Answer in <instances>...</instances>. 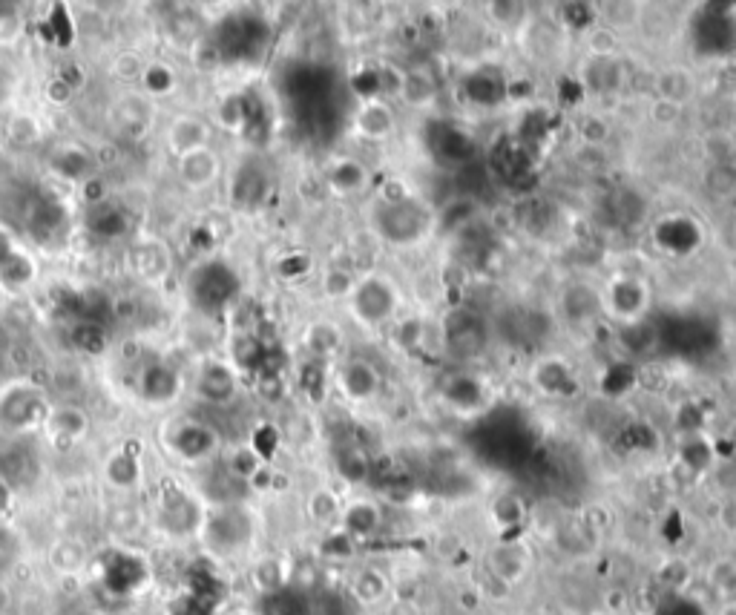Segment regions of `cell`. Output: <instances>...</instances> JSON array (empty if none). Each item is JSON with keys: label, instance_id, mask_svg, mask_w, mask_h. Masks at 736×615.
Segmentation results:
<instances>
[{"label": "cell", "instance_id": "1", "mask_svg": "<svg viewBox=\"0 0 736 615\" xmlns=\"http://www.w3.org/2000/svg\"><path fill=\"white\" fill-rule=\"evenodd\" d=\"M205 547L216 555H236L251 544L253 521L242 506H219L202 524Z\"/></svg>", "mask_w": 736, "mask_h": 615}, {"label": "cell", "instance_id": "2", "mask_svg": "<svg viewBox=\"0 0 736 615\" xmlns=\"http://www.w3.org/2000/svg\"><path fill=\"white\" fill-rule=\"evenodd\" d=\"M187 291L196 308H202L207 314H216L228 305L230 299L239 291V279L222 262H205L199 265L190 279H187Z\"/></svg>", "mask_w": 736, "mask_h": 615}, {"label": "cell", "instance_id": "3", "mask_svg": "<svg viewBox=\"0 0 736 615\" xmlns=\"http://www.w3.org/2000/svg\"><path fill=\"white\" fill-rule=\"evenodd\" d=\"M400 308V294L386 276H366L351 294V311L363 325H383Z\"/></svg>", "mask_w": 736, "mask_h": 615}, {"label": "cell", "instance_id": "4", "mask_svg": "<svg viewBox=\"0 0 736 615\" xmlns=\"http://www.w3.org/2000/svg\"><path fill=\"white\" fill-rule=\"evenodd\" d=\"M159 524L167 535L184 538V535H193L196 529H202L205 515L190 495H184L179 489H164L159 503Z\"/></svg>", "mask_w": 736, "mask_h": 615}, {"label": "cell", "instance_id": "5", "mask_svg": "<svg viewBox=\"0 0 736 615\" xmlns=\"http://www.w3.org/2000/svg\"><path fill=\"white\" fill-rule=\"evenodd\" d=\"M598 302L607 311V317H616L621 322H636L647 308V288H644V282L633 279V276H619L607 285V291L601 294Z\"/></svg>", "mask_w": 736, "mask_h": 615}, {"label": "cell", "instance_id": "6", "mask_svg": "<svg viewBox=\"0 0 736 615\" xmlns=\"http://www.w3.org/2000/svg\"><path fill=\"white\" fill-rule=\"evenodd\" d=\"M144 581H147V567L133 552H110V558L104 561V584L110 593H136L144 587Z\"/></svg>", "mask_w": 736, "mask_h": 615}, {"label": "cell", "instance_id": "7", "mask_svg": "<svg viewBox=\"0 0 736 615\" xmlns=\"http://www.w3.org/2000/svg\"><path fill=\"white\" fill-rule=\"evenodd\" d=\"M44 417H46L44 400H41V394L32 391V388H18V391H12V394L3 400V406H0V420H3L6 426H12V429H29V426H35V423H41Z\"/></svg>", "mask_w": 736, "mask_h": 615}, {"label": "cell", "instance_id": "8", "mask_svg": "<svg viewBox=\"0 0 736 615\" xmlns=\"http://www.w3.org/2000/svg\"><path fill=\"white\" fill-rule=\"evenodd\" d=\"M380 371L368 360H348L340 368V388L354 403H371L380 394Z\"/></svg>", "mask_w": 736, "mask_h": 615}, {"label": "cell", "instance_id": "9", "mask_svg": "<svg viewBox=\"0 0 736 615\" xmlns=\"http://www.w3.org/2000/svg\"><path fill=\"white\" fill-rule=\"evenodd\" d=\"M483 334L481 322L472 317V314H463L455 311L452 317L446 319V348L458 357H475L483 348Z\"/></svg>", "mask_w": 736, "mask_h": 615}, {"label": "cell", "instance_id": "10", "mask_svg": "<svg viewBox=\"0 0 736 615\" xmlns=\"http://www.w3.org/2000/svg\"><path fill=\"white\" fill-rule=\"evenodd\" d=\"M394 110L383 98H368L360 101L357 113H354V130L368 141H383L394 133Z\"/></svg>", "mask_w": 736, "mask_h": 615}, {"label": "cell", "instance_id": "11", "mask_svg": "<svg viewBox=\"0 0 736 615\" xmlns=\"http://www.w3.org/2000/svg\"><path fill=\"white\" fill-rule=\"evenodd\" d=\"M328 184L337 196H354V193H363L371 184V173L363 161L340 159L328 170Z\"/></svg>", "mask_w": 736, "mask_h": 615}, {"label": "cell", "instance_id": "12", "mask_svg": "<svg viewBox=\"0 0 736 615\" xmlns=\"http://www.w3.org/2000/svg\"><path fill=\"white\" fill-rule=\"evenodd\" d=\"M343 532L354 541V538H371L380 524H383V512L380 506L371 501H357L351 503L348 509H343Z\"/></svg>", "mask_w": 736, "mask_h": 615}, {"label": "cell", "instance_id": "13", "mask_svg": "<svg viewBox=\"0 0 736 615\" xmlns=\"http://www.w3.org/2000/svg\"><path fill=\"white\" fill-rule=\"evenodd\" d=\"M527 567V552L521 547H515V544H504V547H498L489 555V572L495 575V581H501L506 587L515 584V581H521Z\"/></svg>", "mask_w": 736, "mask_h": 615}, {"label": "cell", "instance_id": "14", "mask_svg": "<svg viewBox=\"0 0 736 615\" xmlns=\"http://www.w3.org/2000/svg\"><path fill=\"white\" fill-rule=\"evenodd\" d=\"M173 449L182 457H187V460H202V457H207L216 449V437L207 426L187 423V426H179L176 434H173Z\"/></svg>", "mask_w": 736, "mask_h": 615}, {"label": "cell", "instance_id": "15", "mask_svg": "<svg viewBox=\"0 0 736 615\" xmlns=\"http://www.w3.org/2000/svg\"><path fill=\"white\" fill-rule=\"evenodd\" d=\"M409 107L414 110H423L426 104H432L437 95V84L432 78V72L423 67L417 69H406L403 72V84H400V92H397Z\"/></svg>", "mask_w": 736, "mask_h": 615}, {"label": "cell", "instance_id": "16", "mask_svg": "<svg viewBox=\"0 0 736 615\" xmlns=\"http://www.w3.org/2000/svg\"><path fill=\"white\" fill-rule=\"evenodd\" d=\"M38 472V463L29 449L23 446H9L0 452V480L6 486H18V483H29Z\"/></svg>", "mask_w": 736, "mask_h": 615}, {"label": "cell", "instance_id": "17", "mask_svg": "<svg viewBox=\"0 0 736 615\" xmlns=\"http://www.w3.org/2000/svg\"><path fill=\"white\" fill-rule=\"evenodd\" d=\"M351 595H354L360 604H366V607L383 604L386 595H389V578H386V572L374 570V567L360 570L354 578H351Z\"/></svg>", "mask_w": 736, "mask_h": 615}, {"label": "cell", "instance_id": "18", "mask_svg": "<svg viewBox=\"0 0 736 615\" xmlns=\"http://www.w3.org/2000/svg\"><path fill=\"white\" fill-rule=\"evenodd\" d=\"M216 170H219V161H216V156L207 147L193 150V153H184L182 164H179L182 179L187 184H193V187H202V184L213 182Z\"/></svg>", "mask_w": 736, "mask_h": 615}, {"label": "cell", "instance_id": "19", "mask_svg": "<svg viewBox=\"0 0 736 615\" xmlns=\"http://www.w3.org/2000/svg\"><path fill=\"white\" fill-rule=\"evenodd\" d=\"M305 345H308V351H311L317 360H328V357H334V354L340 351V345H343V331H340L337 325H331V322H314V325L308 328V334H305Z\"/></svg>", "mask_w": 736, "mask_h": 615}, {"label": "cell", "instance_id": "20", "mask_svg": "<svg viewBox=\"0 0 736 615\" xmlns=\"http://www.w3.org/2000/svg\"><path fill=\"white\" fill-rule=\"evenodd\" d=\"M176 374L167 368V365H147L144 368V374H141V394L147 397V400H170L173 394H176Z\"/></svg>", "mask_w": 736, "mask_h": 615}, {"label": "cell", "instance_id": "21", "mask_svg": "<svg viewBox=\"0 0 736 615\" xmlns=\"http://www.w3.org/2000/svg\"><path fill=\"white\" fill-rule=\"evenodd\" d=\"M199 391H202V397H207L210 403H225L230 400V394H233V374H230V368L219 363H210L202 371V380H199Z\"/></svg>", "mask_w": 736, "mask_h": 615}, {"label": "cell", "instance_id": "22", "mask_svg": "<svg viewBox=\"0 0 736 615\" xmlns=\"http://www.w3.org/2000/svg\"><path fill=\"white\" fill-rule=\"evenodd\" d=\"M127 228H130V222H127V216L118 207L98 205L90 213V230L98 233V236H104V239H115V236L127 233Z\"/></svg>", "mask_w": 736, "mask_h": 615}, {"label": "cell", "instance_id": "23", "mask_svg": "<svg viewBox=\"0 0 736 615\" xmlns=\"http://www.w3.org/2000/svg\"><path fill=\"white\" fill-rule=\"evenodd\" d=\"M308 515L317 521L320 526H331L337 524L343 518V506H340V498L331 492V489H317L311 498H308Z\"/></svg>", "mask_w": 736, "mask_h": 615}, {"label": "cell", "instance_id": "24", "mask_svg": "<svg viewBox=\"0 0 736 615\" xmlns=\"http://www.w3.org/2000/svg\"><path fill=\"white\" fill-rule=\"evenodd\" d=\"M567 383H573V377H570V371H567V365L561 363V360H541V363L535 365V386L544 388V391H550V394H561Z\"/></svg>", "mask_w": 736, "mask_h": 615}, {"label": "cell", "instance_id": "25", "mask_svg": "<svg viewBox=\"0 0 736 615\" xmlns=\"http://www.w3.org/2000/svg\"><path fill=\"white\" fill-rule=\"evenodd\" d=\"M693 92V81L685 69H665L659 75V98H667L673 104H685Z\"/></svg>", "mask_w": 736, "mask_h": 615}, {"label": "cell", "instance_id": "26", "mask_svg": "<svg viewBox=\"0 0 736 615\" xmlns=\"http://www.w3.org/2000/svg\"><path fill=\"white\" fill-rule=\"evenodd\" d=\"M72 342H75V348H81V351H87V354H101V351L107 348V331H104L101 322L81 319V322H75V328H72Z\"/></svg>", "mask_w": 736, "mask_h": 615}, {"label": "cell", "instance_id": "27", "mask_svg": "<svg viewBox=\"0 0 736 615\" xmlns=\"http://www.w3.org/2000/svg\"><path fill=\"white\" fill-rule=\"evenodd\" d=\"M368 469H371V463H368V457L363 449L348 446V449H340V452H337V472H340L348 483H363V480L368 478Z\"/></svg>", "mask_w": 736, "mask_h": 615}, {"label": "cell", "instance_id": "28", "mask_svg": "<svg viewBox=\"0 0 736 615\" xmlns=\"http://www.w3.org/2000/svg\"><path fill=\"white\" fill-rule=\"evenodd\" d=\"M584 44H587L590 55H593L596 61H604V58H610V55L616 52L619 41H616V32H613V29L596 26V29H590V32H587Z\"/></svg>", "mask_w": 736, "mask_h": 615}, {"label": "cell", "instance_id": "29", "mask_svg": "<svg viewBox=\"0 0 736 615\" xmlns=\"http://www.w3.org/2000/svg\"><path fill=\"white\" fill-rule=\"evenodd\" d=\"M423 337H426V328H423V319L417 317H406L397 322V331H394V340L400 348L406 351H417L423 345Z\"/></svg>", "mask_w": 736, "mask_h": 615}, {"label": "cell", "instance_id": "30", "mask_svg": "<svg viewBox=\"0 0 736 615\" xmlns=\"http://www.w3.org/2000/svg\"><path fill=\"white\" fill-rule=\"evenodd\" d=\"M107 475L113 480L115 486H133L138 480V463L136 457L130 455V452H121V455H115L110 460V469H107Z\"/></svg>", "mask_w": 736, "mask_h": 615}, {"label": "cell", "instance_id": "31", "mask_svg": "<svg viewBox=\"0 0 736 615\" xmlns=\"http://www.w3.org/2000/svg\"><path fill=\"white\" fill-rule=\"evenodd\" d=\"M213 607H216V601H210L205 595H196L190 593V590H184V593L176 598V604H173V615H213Z\"/></svg>", "mask_w": 736, "mask_h": 615}, {"label": "cell", "instance_id": "32", "mask_svg": "<svg viewBox=\"0 0 736 615\" xmlns=\"http://www.w3.org/2000/svg\"><path fill=\"white\" fill-rule=\"evenodd\" d=\"M256 584L265 595L276 593V590H285V572L276 561H262L256 567Z\"/></svg>", "mask_w": 736, "mask_h": 615}, {"label": "cell", "instance_id": "33", "mask_svg": "<svg viewBox=\"0 0 736 615\" xmlns=\"http://www.w3.org/2000/svg\"><path fill=\"white\" fill-rule=\"evenodd\" d=\"M354 288H357V279L343 271V268H331L328 274H325V294L334 299H343V297H351L354 294Z\"/></svg>", "mask_w": 736, "mask_h": 615}, {"label": "cell", "instance_id": "34", "mask_svg": "<svg viewBox=\"0 0 736 615\" xmlns=\"http://www.w3.org/2000/svg\"><path fill=\"white\" fill-rule=\"evenodd\" d=\"M18 555H21V541H18V535L0 521V575L18 561Z\"/></svg>", "mask_w": 736, "mask_h": 615}, {"label": "cell", "instance_id": "35", "mask_svg": "<svg viewBox=\"0 0 736 615\" xmlns=\"http://www.w3.org/2000/svg\"><path fill=\"white\" fill-rule=\"evenodd\" d=\"M55 167H58L64 176H69V179H81V176H87V170H90V159H87L81 150H67V153L58 156Z\"/></svg>", "mask_w": 736, "mask_h": 615}, {"label": "cell", "instance_id": "36", "mask_svg": "<svg viewBox=\"0 0 736 615\" xmlns=\"http://www.w3.org/2000/svg\"><path fill=\"white\" fill-rule=\"evenodd\" d=\"M136 265L141 268V274L144 276H156L159 271H164L167 259H164V253H161L156 245H144V248H138Z\"/></svg>", "mask_w": 736, "mask_h": 615}, {"label": "cell", "instance_id": "37", "mask_svg": "<svg viewBox=\"0 0 736 615\" xmlns=\"http://www.w3.org/2000/svg\"><path fill=\"white\" fill-rule=\"evenodd\" d=\"M650 118L659 124V127H673L679 118H682V104H673L667 98H656L650 104Z\"/></svg>", "mask_w": 736, "mask_h": 615}, {"label": "cell", "instance_id": "38", "mask_svg": "<svg viewBox=\"0 0 736 615\" xmlns=\"http://www.w3.org/2000/svg\"><path fill=\"white\" fill-rule=\"evenodd\" d=\"M55 429L64 434H81L87 429V417L78 409H64L55 417Z\"/></svg>", "mask_w": 736, "mask_h": 615}, {"label": "cell", "instance_id": "39", "mask_svg": "<svg viewBox=\"0 0 736 615\" xmlns=\"http://www.w3.org/2000/svg\"><path fill=\"white\" fill-rule=\"evenodd\" d=\"M144 84H147V90L150 92H167L173 87V72L167 67H150L144 72Z\"/></svg>", "mask_w": 736, "mask_h": 615}, {"label": "cell", "instance_id": "40", "mask_svg": "<svg viewBox=\"0 0 736 615\" xmlns=\"http://www.w3.org/2000/svg\"><path fill=\"white\" fill-rule=\"evenodd\" d=\"M719 526L728 532V535H736V498H725L719 503V515H716Z\"/></svg>", "mask_w": 736, "mask_h": 615}, {"label": "cell", "instance_id": "41", "mask_svg": "<svg viewBox=\"0 0 736 615\" xmlns=\"http://www.w3.org/2000/svg\"><path fill=\"white\" fill-rule=\"evenodd\" d=\"M308 268H311V262H308L305 256H291V259H282V262H279V274L288 276V279H291V276H302Z\"/></svg>", "mask_w": 736, "mask_h": 615}, {"label": "cell", "instance_id": "42", "mask_svg": "<svg viewBox=\"0 0 736 615\" xmlns=\"http://www.w3.org/2000/svg\"><path fill=\"white\" fill-rule=\"evenodd\" d=\"M9 503H12V486H6V483L0 480V515L9 509Z\"/></svg>", "mask_w": 736, "mask_h": 615}, {"label": "cell", "instance_id": "43", "mask_svg": "<svg viewBox=\"0 0 736 615\" xmlns=\"http://www.w3.org/2000/svg\"><path fill=\"white\" fill-rule=\"evenodd\" d=\"M3 345H6V337H3V331H0V351H3Z\"/></svg>", "mask_w": 736, "mask_h": 615}, {"label": "cell", "instance_id": "44", "mask_svg": "<svg viewBox=\"0 0 736 615\" xmlns=\"http://www.w3.org/2000/svg\"><path fill=\"white\" fill-rule=\"evenodd\" d=\"M598 615H616V613H598Z\"/></svg>", "mask_w": 736, "mask_h": 615}]
</instances>
